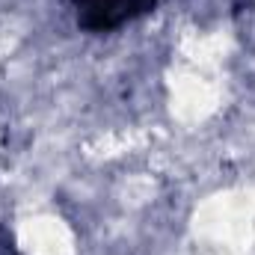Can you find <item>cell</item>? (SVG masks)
Segmentation results:
<instances>
[{
    "mask_svg": "<svg viewBox=\"0 0 255 255\" xmlns=\"http://www.w3.org/2000/svg\"><path fill=\"white\" fill-rule=\"evenodd\" d=\"M74 12V21L86 33H110L128 21L151 12L157 0H65Z\"/></svg>",
    "mask_w": 255,
    "mask_h": 255,
    "instance_id": "cell-1",
    "label": "cell"
}]
</instances>
